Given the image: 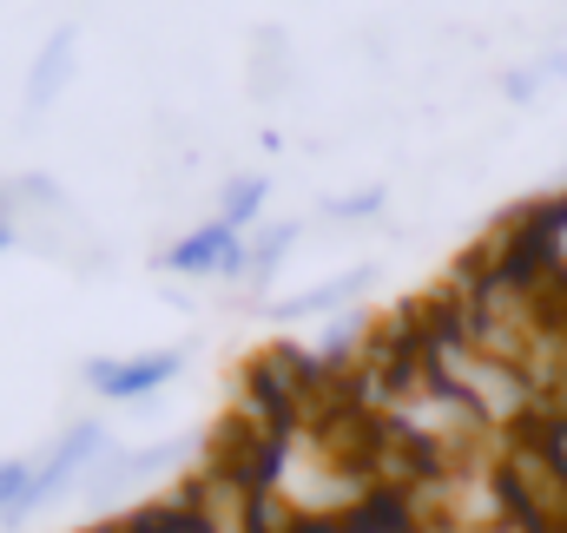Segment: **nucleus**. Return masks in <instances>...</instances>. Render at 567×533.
Masks as SVG:
<instances>
[{
  "instance_id": "obj_1",
  "label": "nucleus",
  "mask_w": 567,
  "mask_h": 533,
  "mask_svg": "<svg viewBox=\"0 0 567 533\" xmlns=\"http://www.w3.org/2000/svg\"><path fill=\"white\" fill-rule=\"evenodd\" d=\"M178 376V349H152V356H100V363H86V383L100 389V396L126 401V396H152L158 383H172Z\"/></svg>"
},
{
  "instance_id": "obj_2",
  "label": "nucleus",
  "mask_w": 567,
  "mask_h": 533,
  "mask_svg": "<svg viewBox=\"0 0 567 533\" xmlns=\"http://www.w3.org/2000/svg\"><path fill=\"white\" fill-rule=\"evenodd\" d=\"M100 448H106V428H93V421H80L73 435H60V448H53V454L33 468V494H27V514H33L40 501H53V494H60V488H66V481L86 468V461H100Z\"/></svg>"
},
{
  "instance_id": "obj_3",
  "label": "nucleus",
  "mask_w": 567,
  "mask_h": 533,
  "mask_svg": "<svg viewBox=\"0 0 567 533\" xmlns=\"http://www.w3.org/2000/svg\"><path fill=\"white\" fill-rule=\"evenodd\" d=\"M165 264L185 270V276H205V270H238L245 264V244H238V224H205V231H192L185 244H172L165 251Z\"/></svg>"
},
{
  "instance_id": "obj_4",
  "label": "nucleus",
  "mask_w": 567,
  "mask_h": 533,
  "mask_svg": "<svg viewBox=\"0 0 567 533\" xmlns=\"http://www.w3.org/2000/svg\"><path fill=\"white\" fill-rule=\"evenodd\" d=\"M66 73H73V27H60V33L40 46V66H33V80H27V106H33V113L53 106V93H60Z\"/></svg>"
},
{
  "instance_id": "obj_5",
  "label": "nucleus",
  "mask_w": 567,
  "mask_h": 533,
  "mask_svg": "<svg viewBox=\"0 0 567 533\" xmlns=\"http://www.w3.org/2000/svg\"><path fill=\"white\" fill-rule=\"evenodd\" d=\"M27 494H33V468L0 461V514H27Z\"/></svg>"
},
{
  "instance_id": "obj_6",
  "label": "nucleus",
  "mask_w": 567,
  "mask_h": 533,
  "mask_svg": "<svg viewBox=\"0 0 567 533\" xmlns=\"http://www.w3.org/2000/svg\"><path fill=\"white\" fill-rule=\"evenodd\" d=\"M258 205H265V178H238V185L225 191V224H238V231H245Z\"/></svg>"
},
{
  "instance_id": "obj_7",
  "label": "nucleus",
  "mask_w": 567,
  "mask_h": 533,
  "mask_svg": "<svg viewBox=\"0 0 567 533\" xmlns=\"http://www.w3.org/2000/svg\"><path fill=\"white\" fill-rule=\"evenodd\" d=\"M7 244H13V224H7V218H0V251H7Z\"/></svg>"
}]
</instances>
